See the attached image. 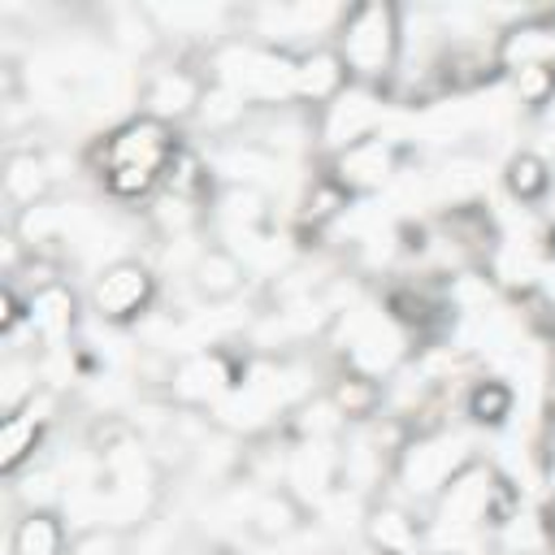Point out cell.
I'll return each instance as SVG.
<instances>
[{
    "instance_id": "cell-1",
    "label": "cell",
    "mask_w": 555,
    "mask_h": 555,
    "mask_svg": "<svg viewBox=\"0 0 555 555\" xmlns=\"http://www.w3.org/2000/svg\"><path fill=\"white\" fill-rule=\"evenodd\" d=\"M178 147V126H165L147 113H130L87 147V173H95L100 191L117 204H152V195L165 186V169Z\"/></svg>"
},
{
    "instance_id": "cell-2",
    "label": "cell",
    "mask_w": 555,
    "mask_h": 555,
    "mask_svg": "<svg viewBox=\"0 0 555 555\" xmlns=\"http://www.w3.org/2000/svg\"><path fill=\"white\" fill-rule=\"evenodd\" d=\"M208 78L230 87L234 95H243L256 113L260 108H282V104H299L295 100V56L264 48L256 39L230 35L217 48L204 52Z\"/></svg>"
},
{
    "instance_id": "cell-3",
    "label": "cell",
    "mask_w": 555,
    "mask_h": 555,
    "mask_svg": "<svg viewBox=\"0 0 555 555\" xmlns=\"http://www.w3.org/2000/svg\"><path fill=\"white\" fill-rule=\"evenodd\" d=\"M334 52L351 82L390 91L399 69V4H386V0L347 4L334 30Z\"/></svg>"
},
{
    "instance_id": "cell-4",
    "label": "cell",
    "mask_w": 555,
    "mask_h": 555,
    "mask_svg": "<svg viewBox=\"0 0 555 555\" xmlns=\"http://www.w3.org/2000/svg\"><path fill=\"white\" fill-rule=\"evenodd\" d=\"M160 295V278L143 256H113L95 269L87 286V308L100 325H130L139 321Z\"/></svg>"
},
{
    "instance_id": "cell-5",
    "label": "cell",
    "mask_w": 555,
    "mask_h": 555,
    "mask_svg": "<svg viewBox=\"0 0 555 555\" xmlns=\"http://www.w3.org/2000/svg\"><path fill=\"white\" fill-rule=\"evenodd\" d=\"M243 373H247V360L238 364L225 347H195V351L173 356V369H169V382H165V399L173 408L208 412V408H221L238 390Z\"/></svg>"
},
{
    "instance_id": "cell-6",
    "label": "cell",
    "mask_w": 555,
    "mask_h": 555,
    "mask_svg": "<svg viewBox=\"0 0 555 555\" xmlns=\"http://www.w3.org/2000/svg\"><path fill=\"white\" fill-rule=\"evenodd\" d=\"M386 104L390 95L386 91H373V87H360V82H347L330 104H321L312 117H317V156L330 160L373 134H382L386 126Z\"/></svg>"
},
{
    "instance_id": "cell-7",
    "label": "cell",
    "mask_w": 555,
    "mask_h": 555,
    "mask_svg": "<svg viewBox=\"0 0 555 555\" xmlns=\"http://www.w3.org/2000/svg\"><path fill=\"white\" fill-rule=\"evenodd\" d=\"M412 156V147L399 139V134H373V139H364V143H356V147H347V152H338V156H330L325 160V173L351 195V199H360V195H377L382 186H390L399 173H403V160Z\"/></svg>"
},
{
    "instance_id": "cell-8",
    "label": "cell",
    "mask_w": 555,
    "mask_h": 555,
    "mask_svg": "<svg viewBox=\"0 0 555 555\" xmlns=\"http://www.w3.org/2000/svg\"><path fill=\"white\" fill-rule=\"evenodd\" d=\"M204 87H208V74H199L191 61H156V65L139 69V113H147L165 126L195 121Z\"/></svg>"
},
{
    "instance_id": "cell-9",
    "label": "cell",
    "mask_w": 555,
    "mask_h": 555,
    "mask_svg": "<svg viewBox=\"0 0 555 555\" xmlns=\"http://www.w3.org/2000/svg\"><path fill=\"white\" fill-rule=\"evenodd\" d=\"M429 520L403 494H373L360 512V538L373 555H421Z\"/></svg>"
},
{
    "instance_id": "cell-10",
    "label": "cell",
    "mask_w": 555,
    "mask_h": 555,
    "mask_svg": "<svg viewBox=\"0 0 555 555\" xmlns=\"http://www.w3.org/2000/svg\"><path fill=\"white\" fill-rule=\"evenodd\" d=\"M52 191H56V178H52V169H48L43 147L9 143L4 165H0V195H4V208H9L4 221L22 217V212H30V208H39V204H48Z\"/></svg>"
},
{
    "instance_id": "cell-11",
    "label": "cell",
    "mask_w": 555,
    "mask_h": 555,
    "mask_svg": "<svg viewBox=\"0 0 555 555\" xmlns=\"http://www.w3.org/2000/svg\"><path fill=\"white\" fill-rule=\"evenodd\" d=\"M247 278H251L247 260L234 247H225V243H204L199 256L186 269V286H191V295L199 304H230V299H238Z\"/></svg>"
},
{
    "instance_id": "cell-12",
    "label": "cell",
    "mask_w": 555,
    "mask_h": 555,
    "mask_svg": "<svg viewBox=\"0 0 555 555\" xmlns=\"http://www.w3.org/2000/svg\"><path fill=\"white\" fill-rule=\"evenodd\" d=\"M26 299V325L35 330V338L43 343V351H61L74 347V330H78V295L69 282H52L43 291L22 295Z\"/></svg>"
},
{
    "instance_id": "cell-13",
    "label": "cell",
    "mask_w": 555,
    "mask_h": 555,
    "mask_svg": "<svg viewBox=\"0 0 555 555\" xmlns=\"http://www.w3.org/2000/svg\"><path fill=\"white\" fill-rule=\"evenodd\" d=\"M308 529V507L286 486H260L247 507V538L264 546H282Z\"/></svg>"
},
{
    "instance_id": "cell-14",
    "label": "cell",
    "mask_w": 555,
    "mask_h": 555,
    "mask_svg": "<svg viewBox=\"0 0 555 555\" xmlns=\"http://www.w3.org/2000/svg\"><path fill=\"white\" fill-rule=\"evenodd\" d=\"M321 395L338 408V416L347 425H364V421L382 416V408H386V382H377V377H369L351 364H338Z\"/></svg>"
},
{
    "instance_id": "cell-15",
    "label": "cell",
    "mask_w": 555,
    "mask_h": 555,
    "mask_svg": "<svg viewBox=\"0 0 555 555\" xmlns=\"http://www.w3.org/2000/svg\"><path fill=\"white\" fill-rule=\"evenodd\" d=\"M347 82H351V78H347V69H343L334 43H321V48L295 56V100H299L304 108L317 113V108L330 104Z\"/></svg>"
},
{
    "instance_id": "cell-16",
    "label": "cell",
    "mask_w": 555,
    "mask_h": 555,
    "mask_svg": "<svg viewBox=\"0 0 555 555\" xmlns=\"http://www.w3.org/2000/svg\"><path fill=\"white\" fill-rule=\"evenodd\" d=\"M69 525L61 512H17L9 525V555H65Z\"/></svg>"
},
{
    "instance_id": "cell-17",
    "label": "cell",
    "mask_w": 555,
    "mask_h": 555,
    "mask_svg": "<svg viewBox=\"0 0 555 555\" xmlns=\"http://www.w3.org/2000/svg\"><path fill=\"white\" fill-rule=\"evenodd\" d=\"M503 186H507V195L516 204H542L551 195V186H555V165L546 160V152L520 147L503 165Z\"/></svg>"
},
{
    "instance_id": "cell-18",
    "label": "cell",
    "mask_w": 555,
    "mask_h": 555,
    "mask_svg": "<svg viewBox=\"0 0 555 555\" xmlns=\"http://www.w3.org/2000/svg\"><path fill=\"white\" fill-rule=\"evenodd\" d=\"M516 412V390L503 377H473L464 390V416L481 429H499Z\"/></svg>"
},
{
    "instance_id": "cell-19",
    "label": "cell",
    "mask_w": 555,
    "mask_h": 555,
    "mask_svg": "<svg viewBox=\"0 0 555 555\" xmlns=\"http://www.w3.org/2000/svg\"><path fill=\"white\" fill-rule=\"evenodd\" d=\"M347 204H351V195L321 169L312 182H308V191H304V199H299V212H295V221H299V230H312V234H321L325 225H334L343 212H347Z\"/></svg>"
},
{
    "instance_id": "cell-20",
    "label": "cell",
    "mask_w": 555,
    "mask_h": 555,
    "mask_svg": "<svg viewBox=\"0 0 555 555\" xmlns=\"http://www.w3.org/2000/svg\"><path fill=\"white\" fill-rule=\"evenodd\" d=\"M507 82H512V95H516L525 108L542 113V108L555 100V61L516 65V69H507Z\"/></svg>"
},
{
    "instance_id": "cell-21",
    "label": "cell",
    "mask_w": 555,
    "mask_h": 555,
    "mask_svg": "<svg viewBox=\"0 0 555 555\" xmlns=\"http://www.w3.org/2000/svg\"><path fill=\"white\" fill-rule=\"evenodd\" d=\"M65 555H130V533L117 525H82L69 533Z\"/></svg>"
},
{
    "instance_id": "cell-22",
    "label": "cell",
    "mask_w": 555,
    "mask_h": 555,
    "mask_svg": "<svg viewBox=\"0 0 555 555\" xmlns=\"http://www.w3.org/2000/svg\"><path fill=\"white\" fill-rule=\"evenodd\" d=\"M225 555H273V546H264V542H251V546H234V551H225Z\"/></svg>"
}]
</instances>
